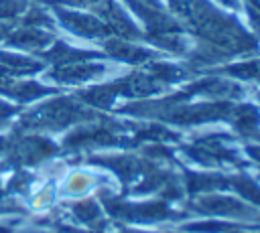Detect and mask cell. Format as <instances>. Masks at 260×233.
<instances>
[{
    "label": "cell",
    "instance_id": "2",
    "mask_svg": "<svg viewBox=\"0 0 260 233\" xmlns=\"http://www.w3.org/2000/svg\"><path fill=\"white\" fill-rule=\"evenodd\" d=\"M199 207L211 215L244 217L248 213V207L244 203H240L236 199H228V197H203V199H199Z\"/></svg>",
    "mask_w": 260,
    "mask_h": 233
},
{
    "label": "cell",
    "instance_id": "8",
    "mask_svg": "<svg viewBox=\"0 0 260 233\" xmlns=\"http://www.w3.org/2000/svg\"><path fill=\"white\" fill-rule=\"evenodd\" d=\"M30 184H32V180H30V176H28V174H24V172H14V176L6 182L8 190H10V192H14V195L28 192Z\"/></svg>",
    "mask_w": 260,
    "mask_h": 233
},
{
    "label": "cell",
    "instance_id": "13",
    "mask_svg": "<svg viewBox=\"0 0 260 233\" xmlns=\"http://www.w3.org/2000/svg\"><path fill=\"white\" fill-rule=\"evenodd\" d=\"M0 233H10V231H8V227H4V225H0Z\"/></svg>",
    "mask_w": 260,
    "mask_h": 233
},
{
    "label": "cell",
    "instance_id": "7",
    "mask_svg": "<svg viewBox=\"0 0 260 233\" xmlns=\"http://www.w3.org/2000/svg\"><path fill=\"white\" fill-rule=\"evenodd\" d=\"M53 201H55V190H53V186L51 184H45V186H41L39 190H35V195L30 197V207L32 209H47V207H51L53 205Z\"/></svg>",
    "mask_w": 260,
    "mask_h": 233
},
{
    "label": "cell",
    "instance_id": "11",
    "mask_svg": "<svg viewBox=\"0 0 260 233\" xmlns=\"http://www.w3.org/2000/svg\"><path fill=\"white\" fill-rule=\"evenodd\" d=\"M6 148H8V140H6V138H2V136H0V154H2V152H4V150H6Z\"/></svg>",
    "mask_w": 260,
    "mask_h": 233
},
{
    "label": "cell",
    "instance_id": "14",
    "mask_svg": "<svg viewBox=\"0 0 260 233\" xmlns=\"http://www.w3.org/2000/svg\"><path fill=\"white\" fill-rule=\"evenodd\" d=\"M28 233H43V231H28Z\"/></svg>",
    "mask_w": 260,
    "mask_h": 233
},
{
    "label": "cell",
    "instance_id": "1",
    "mask_svg": "<svg viewBox=\"0 0 260 233\" xmlns=\"http://www.w3.org/2000/svg\"><path fill=\"white\" fill-rule=\"evenodd\" d=\"M53 152V146L47 140L41 138H24L10 150V162L12 164H37L45 160Z\"/></svg>",
    "mask_w": 260,
    "mask_h": 233
},
{
    "label": "cell",
    "instance_id": "9",
    "mask_svg": "<svg viewBox=\"0 0 260 233\" xmlns=\"http://www.w3.org/2000/svg\"><path fill=\"white\" fill-rule=\"evenodd\" d=\"M22 8L18 0H0V18H12Z\"/></svg>",
    "mask_w": 260,
    "mask_h": 233
},
{
    "label": "cell",
    "instance_id": "5",
    "mask_svg": "<svg viewBox=\"0 0 260 233\" xmlns=\"http://www.w3.org/2000/svg\"><path fill=\"white\" fill-rule=\"evenodd\" d=\"M0 63L8 69V71H32V69H37V65L30 61V59H26V57H20V55H16V53H0Z\"/></svg>",
    "mask_w": 260,
    "mask_h": 233
},
{
    "label": "cell",
    "instance_id": "6",
    "mask_svg": "<svg viewBox=\"0 0 260 233\" xmlns=\"http://www.w3.org/2000/svg\"><path fill=\"white\" fill-rule=\"evenodd\" d=\"M71 213L75 215L77 221L81 223H93L98 217H100V207L93 203V201H79L73 205Z\"/></svg>",
    "mask_w": 260,
    "mask_h": 233
},
{
    "label": "cell",
    "instance_id": "15",
    "mask_svg": "<svg viewBox=\"0 0 260 233\" xmlns=\"http://www.w3.org/2000/svg\"><path fill=\"white\" fill-rule=\"evenodd\" d=\"M0 201H2V188H0Z\"/></svg>",
    "mask_w": 260,
    "mask_h": 233
},
{
    "label": "cell",
    "instance_id": "12",
    "mask_svg": "<svg viewBox=\"0 0 260 233\" xmlns=\"http://www.w3.org/2000/svg\"><path fill=\"white\" fill-rule=\"evenodd\" d=\"M8 34V28H4V26H0V38H4Z\"/></svg>",
    "mask_w": 260,
    "mask_h": 233
},
{
    "label": "cell",
    "instance_id": "3",
    "mask_svg": "<svg viewBox=\"0 0 260 233\" xmlns=\"http://www.w3.org/2000/svg\"><path fill=\"white\" fill-rule=\"evenodd\" d=\"M95 182H98V180H95L93 174L77 170V172H71V174L63 180L61 190H63L65 197H81V195H85Z\"/></svg>",
    "mask_w": 260,
    "mask_h": 233
},
{
    "label": "cell",
    "instance_id": "10",
    "mask_svg": "<svg viewBox=\"0 0 260 233\" xmlns=\"http://www.w3.org/2000/svg\"><path fill=\"white\" fill-rule=\"evenodd\" d=\"M12 113H14V107H12V105H8V103H4V101H0V124H2V122H6Z\"/></svg>",
    "mask_w": 260,
    "mask_h": 233
},
{
    "label": "cell",
    "instance_id": "4",
    "mask_svg": "<svg viewBox=\"0 0 260 233\" xmlns=\"http://www.w3.org/2000/svg\"><path fill=\"white\" fill-rule=\"evenodd\" d=\"M8 43L14 45V47H24V49H30V47H39L45 43V36L37 30H20V32H12L8 36Z\"/></svg>",
    "mask_w": 260,
    "mask_h": 233
}]
</instances>
